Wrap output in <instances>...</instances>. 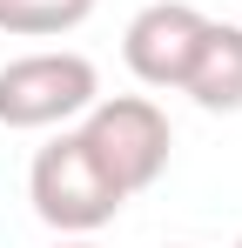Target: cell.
Instances as JSON below:
<instances>
[{
	"label": "cell",
	"instance_id": "obj_2",
	"mask_svg": "<svg viewBox=\"0 0 242 248\" xmlns=\"http://www.w3.org/2000/svg\"><path fill=\"white\" fill-rule=\"evenodd\" d=\"M81 141H87L94 168L115 181L121 195L155 188L161 168H168V148H175L168 114H161L148 94H108V101H94L87 121H81Z\"/></svg>",
	"mask_w": 242,
	"mask_h": 248
},
{
	"label": "cell",
	"instance_id": "obj_4",
	"mask_svg": "<svg viewBox=\"0 0 242 248\" xmlns=\"http://www.w3.org/2000/svg\"><path fill=\"white\" fill-rule=\"evenodd\" d=\"M202 27H208V14L189 7V0H155V7H141V14L128 20V34H121L128 74L141 87H182L189 81V61H195V47H202Z\"/></svg>",
	"mask_w": 242,
	"mask_h": 248
},
{
	"label": "cell",
	"instance_id": "obj_5",
	"mask_svg": "<svg viewBox=\"0 0 242 248\" xmlns=\"http://www.w3.org/2000/svg\"><path fill=\"white\" fill-rule=\"evenodd\" d=\"M182 94L195 108H208V114H242V27H229V20L202 27V47L189 61Z\"/></svg>",
	"mask_w": 242,
	"mask_h": 248
},
{
	"label": "cell",
	"instance_id": "obj_3",
	"mask_svg": "<svg viewBox=\"0 0 242 248\" xmlns=\"http://www.w3.org/2000/svg\"><path fill=\"white\" fill-rule=\"evenodd\" d=\"M101 101V74L87 54L47 47L0 67V127H61Z\"/></svg>",
	"mask_w": 242,
	"mask_h": 248
},
{
	"label": "cell",
	"instance_id": "obj_7",
	"mask_svg": "<svg viewBox=\"0 0 242 248\" xmlns=\"http://www.w3.org/2000/svg\"><path fill=\"white\" fill-rule=\"evenodd\" d=\"M54 248H94V242H87V235H68V242H54Z\"/></svg>",
	"mask_w": 242,
	"mask_h": 248
},
{
	"label": "cell",
	"instance_id": "obj_8",
	"mask_svg": "<svg viewBox=\"0 0 242 248\" xmlns=\"http://www.w3.org/2000/svg\"><path fill=\"white\" fill-rule=\"evenodd\" d=\"M236 248H242V235H236Z\"/></svg>",
	"mask_w": 242,
	"mask_h": 248
},
{
	"label": "cell",
	"instance_id": "obj_1",
	"mask_svg": "<svg viewBox=\"0 0 242 248\" xmlns=\"http://www.w3.org/2000/svg\"><path fill=\"white\" fill-rule=\"evenodd\" d=\"M27 202H34V215L54 235H94V228H108L121 215L128 195L94 168V155H87V141H81V127H74V134H54L34 155V168H27Z\"/></svg>",
	"mask_w": 242,
	"mask_h": 248
},
{
	"label": "cell",
	"instance_id": "obj_6",
	"mask_svg": "<svg viewBox=\"0 0 242 248\" xmlns=\"http://www.w3.org/2000/svg\"><path fill=\"white\" fill-rule=\"evenodd\" d=\"M94 14V0H0V27L20 41H47V34H74Z\"/></svg>",
	"mask_w": 242,
	"mask_h": 248
}]
</instances>
